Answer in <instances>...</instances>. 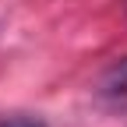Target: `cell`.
Returning <instances> with one entry per match:
<instances>
[{
    "label": "cell",
    "mask_w": 127,
    "mask_h": 127,
    "mask_svg": "<svg viewBox=\"0 0 127 127\" xmlns=\"http://www.w3.org/2000/svg\"><path fill=\"white\" fill-rule=\"evenodd\" d=\"M99 95H102V99H127V57L117 60L113 67L102 74V81H99Z\"/></svg>",
    "instance_id": "6da1fadb"
},
{
    "label": "cell",
    "mask_w": 127,
    "mask_h": 127,
    "mask_svg": "<svg viewBox=\"0 0 127 127\" xmlns=\"http://www.w3.org/2000/svg\"><path fill=\"white\" fill-rule=\"evenodd\" d=\"M124 4H127V0H124Z\"/></svg>",
    "instance_id": "3957f363"
},
{
    "label": "cell",
    "mask_w": 127,
    "mask_h": 127,
    "mask_svg": "<svg viewBox=\"0 0 127 127\" xmlns=\"http://www.w3.org/2000/svg\"><path fill=\"white\" fill-rule=\"evenodd\" d=\"M0 127H50V124L32 113H7V117H0Z\"/></svg>",
    "instance_id": "7a4b0ae2"
}]
</instances>
